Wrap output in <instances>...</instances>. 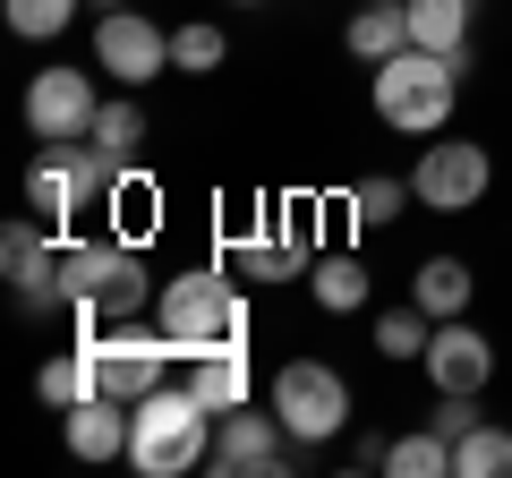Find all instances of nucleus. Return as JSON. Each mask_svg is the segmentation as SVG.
I'll list each match as a JSON object with an SVG mask.
<instances>
[{
    "mask_svg": "<svg viewBox=\"0 0 512 478\" xmlns=\"http://www.w3.org/2000/svg\"><path fill=\"white\" fill-rule=\"evenodd\" d=\"M342 43H350V60H393V52H410V0H367V9H350V26H342Z\"/></svg>",
    "mask_w": 512,
    "mask_h": 478,
    "instance_id": "16",
    "label": "nucleus"
},
{
    "mask_svg": "<svg viewBox=\"0 0 512 478\" xmlns=\"http://www.w3.org/2000/svg\"><path fill=\"white\" fill-rule=\"evenodd\" d=\"M103 214H111V231H120V239H146V231H154V180H146L137 163H128L120 180H111Z\"/></svg>",
    "mask_w": 512,
    "mask_h": 478,
    "instance_id": "24",
    "label": "nucleus"
},
{
    "mask_svg": "<svg viewBox=\"0 0 512 478\" xmlns=\"http://www.w3.org/2000/svg\"><path fill=\"white\" fill-rule=\"evenodd\" d=\"M470 9L478 0H410V43H419V52L470 60Z\"/></svg>",
    "mask_w": 512,
    "mask_h": 478,
    "instance_id": "18",
    "label": "nucleus"
},
{
    "mask_svg": "<svg viewBox=\"0 0 512 478\" xmlns=\"http://www.w3.org/2000/svg\"><path fill=\"white\" fill-rule=\"evenodd\" d=\"M231 9H256V0H231Z\"/></svg>",
    "mask_w": 512,
    "mask_h": 478,
    "instance_id": "30",
    "label": "nucleus"
},
{
    "mask_svg": "<svg viewBox=\"0 0 512 478\" xmlns=\"http://www.w3.org/2000/svg\"><path fill=\"white\" fill-rule=\"evenodd\" d=\"M265 402H274V419L291 427V444H333L350 427V385H342V368H325V359H291V368H274Z\"/></svg>",
    "mask_w": 512,
    "mask_h": 478,
    "instance_id": "7",
    "label": "nucleus"
},
{
    "mask_svg": "<svg viewBox=\"0 0 512 478\" xmlns=\"http://www.w3.org/2000/svg\"><path fill=\"white\" fill-rule=\"evenodd\" d=\"M0 265H9V282H18L26 308H60L52 299V265H60V231L43 214H18L9 231H0Z\"/></svg>",
    "mask_w": 512,
    "mask_h": 478,
    "instance_id": "13",
    "label": "nucleus"
},
{
    "mask_svg": "<svg viewBox=\"0 0 512 478\" xmlns=\"http://www.w3.org/2000/svg\"><path fill=\"white\" fill-rule=\"evenodd\" d=\"M470 291H478V282H470L461 257H427L419 274H410V299H419L427 316H470Z\"/></svg>",
    "mask_w": 512,
    "mask_h": 478,
    "instance_id": "20",
    "label": "nucleus"
},
{
    "mask_svg": "<svg viewBox=\"0 0 512 478\" xmlns=\"http://www.w3.org/2000/svg\"><path fill=\"white\" fill-rule=\"evenodd\" d=\"M77 342L94 350V393H111V402H146V393L171 385V359H180V342H171L163 325H103V333H77Z\"/></svg>",
    "mask_w": 512,
    "mask_h": 478,
    "instance_id": "6",
    "label": "nucleus"
},
{
    "mask_svg": "<svg viewBox=\"0 0 512 478\" xmlns=\"http://www.w3.org/2000/svg\"><path fill=\"white\" fill-rule=\"evenodd\" d=\"M86 9H94V18H103V9H128V0H86Z\"/></svg>",
    "mask_w": 512,
    "mask_h": 478,
    "instance_id": "29",
    "label": "nucleus"
},
{
    "mask_svg": "<svg viewBox=\"0 0 512 478\" xmlns=\"http://www.w3.org/2000/svg\"><path fill=\"white\" fill-rule=\"evenodd\" d=\"M60 436H69V453H77V461H128V402L94 393V402L60 410Z\"/></svg>",
    "mask_w": 512,
    "mask_h": 478,
    "instance_id": "14",
    "label": "nucleus"
},
{
    "mask_svg": "<svg viewBox=\"0 0 512 478\" xmlns=\"http://www.w3.org/2000/svg\"><path fill=\"white\" fill-rule=\"evenodd\" d=\"M77 9H86V0H0V18H9V35H18V43H52V35H69Z\"/></svg>",
    "mask_w": 512,
    "mask_h": 478,
    "instance_id": "25",
    "label": "nucleus"
},
{
    "mask_svg": "<svg viewBox=\"0 0 512 478\" xmlns=\"http://www.w3.org/2000/svg\"><path fill=\"white\" fill-rule=\"evenodd\" d=\"M111 180H120V163H111L103 146H77V137H60V146L35 154V171H26V214H43L52 231H69V222H86L94 205L111 197Z\"/></svg>",
    "mask_w": 512,
    "mask_h": 478,
    "instance_id": "5",
    "label": "nucleus"
},
{
    "mask_svg": "<svg viewBox=\"0 0 512 478\" xmlns=\"http://www.w3.org/2000/svg\"><path fill=\"white\" fill-rule=\"evenodd\" d=\"M384 470H393V478H453V444H444V427H402V436L384 444Z\"/></svg>",
    "mask_w": 512,
    "mask_h": 478,
    "instance_id": "22",
    "label": "nucleus"
},
{
    "mask_svg": "<svg viewBox=\"0 0 512 478\" xmlns=\"http://www.w3.org/2000/svg\"><path fill=\"white\" fill-rule=\"evenodd\" d=\"M308 299H316L325 316H359V308H367V265L350 257V248H325V257L308 265Z\"/></svg>",
    "mask_w": 512,
    "mask_h": 478,
    "instance_id": "17",
    "label": "nucleus"
},
{
    "mask_svg": "<svg viewBox=\"0 0 512 478\" xmlns=\"http://www.w3.org/2000/svg\"><path fill=\"white\" fill-rule=\"evenodd\" d=\"M94 69L120 77V86H146V77L171 69V35L146 9H103V18H94Z\"/></svg>",
    "mask_w": 512,
    "mask_h": 478,
    "instance_id": "10",
    "label": "nucleus"
},
{
    "mask_svg": "<svg viewBox=\"0 0 512 478\" xmlns=\"http://www.w3.org/2000/svg\"><path fill=\"white\" fill-rule=\"evenodd\" d=\"M453 478H512V427L478 419L453 436Z\"/></svg>",
    "mask_w": 512,
    "mask_h": 478,
    "instance_id": "21",
    "label": "nucleus"
},
{
    "mask_svg": "<svg viewBox=\"0 0 512 478\" xmlns=\"http://www.w3.org/2000/svg\"><path fill=\"white\" fill-rule=\"evenodd\" d=\"M26 129L43 137V146H60V137H94V111H103V94H94V77L86 69H43V77H26Z\"/></svg>",
    "mask_w": 512,
    "mask_h": 478,
    "instance_id": "11",
    "label": "nucleus"
},
{
    "mask_svg": "<svg viewBox=\"0 0 512 478\" xmlns=\"http://www.w3.org/2000/svg\"><path fill=\"white\" fill-rule=\"evenodd\" d=\"M94 146H103L111 163L128 171V163H137V146H146V111L128 103V94H111V103L94 111Z\"/></svg>",
    "mask_w": 512,
    "mask_h": 478,
    "instance_id": "26",
    "label": "nucleus"
},
{
    "mask_svg": "<svg viewBox=\"0 0 512 478\" xmlns=\"http://www.w3.org/2000/svg\"><path fill=\"white\" fill-rule=\"evenodd\" d=\"M427 333H436V316L410 299V308H393V316H376V350L384 359H427Z\"/></svg>",
    "mask_w": 512,
    "mask_h": 478,
    "instance_id": "28",
    "label": "nucleus"
},
{
    "mask_svg": "<svg viewBox=\"0 0 512 478\" xmlns=\"http://www.w3.org/2000/svg\"><path fill=\"white\" fill-rule=\"evenodd\" d=\"M35 393H43V410H77V402H94V350H86V342L52 350V359H43V376H35Z\"/></svg>",
    "mask_w": 512,
    "mask_h": 478,
    "instance_id": "19",
    "label": "nucleus"
},
{
    "mask_svg": "<svg viewBox=\"0 0 512 478\" xmlns=\"http://www.w3.org/2000/svg\"><path fill=\"white\" fill-rule=\"evenodd\" d=\"M214 410L188 393V376L180 385H163V393H146V402L128 410V470L137 478H188V470H205L214 461Z\"/></svg>",
    "mask_w": 512,
    "mask_h": 478,
    "instance_id": "2",
    "label": "nucleus"
},
{
    "mask_svg": "<svg viewBox=\"0 0 512 478\" xmlns=\"http://www.w3.org/2000/svg\"><path fill=\"white\" fill-rule=\"evenodd\" d=\"M222 60H231V35H222V26H205V18L171 26V69L180 77H205V69H222Z\"/></svg>",
    "mask_w": 512,
    "mask_h": 478,
    "instance_id": "27",
    "label": "nucleus"
},
{
    "mask_svg": "<svg viewBox=\"0 0 512 478\" xmlns=\"http://www.w3.org/2000/svg\"><path fill=\"white\" fill-rule=\"evenodd\" d=\"M461 77H470V60H453V52H393V60H376V120L384 129H402V137H444L453 129V103H461Z\"/></svg>",
    "mask_w": 512,
    "mask_h": 478,
    "instance_id": "3",
    "label": "nucleus"
},
{
    "mask_svg": "<svg viewBox=\"0 0 512 478\" xmlns=\"http://www.w3.org/2000/svg\"><path fill=\"white\" fill-rule=\"evenodd\" d=\"M188 393H197L205 410H248L256 402V376H248V342H231V350H197L188 359Z\"/></svg>",
    "mask_w": 512,
    "mask_h": 478,
    "instance_id": "15",
    "label": "nucleus"
},
{
    "mask_svg": "<svg viewBox=\"0 0 512 478\" xmlns=\"http://www.w3.org/2000/svg\"><path fill=\"white\" fill-rule=\"evenodd\" d=\"M291 427L274 419V402L265 410H222V427H214V461L205 470H222V478H265V470H291Z\"/></svg>",
    "mask_w": 512,
    "mask_h": 478,
    "instance_id": "9",
    "label": "nucleus"
},
{
    "mask_svg": "<svg viewBox=\"0 0 512 478\" xmlns=\"http://www.w3.org/2000/svg\"><path fill=\"white\" fill-rule=\"evenodd\" d=\"M154 291L163 282L146 274V239H77L60 231V265H52V299L77 316V333H103V325H128V316H154Z\"/></svg>",
    "mask_w": 512,
    "mask_h": 478,
    "instance_id": "1",
    "label": "nucleus"
},
{
    "mask_svg": "<svg viewBox=\"0 0 512 478\" xmlns=\"http://www.w3.org/2000/svg\"><path fill=\"white\" fill-rule=\"evenodd\" d=\"M410 188H419L427 214H470L495 188V154L470 146V137H436V146L419 154V171H410Z\"/></svg>",
    "mask_w": 512,
    "mask_h": 478,
    "instance_id": "8",
    "label": "nucleus"
},
{
    "mask_svg": "<svg viewBox=\"0 0 512 478\" xmlns=\"http://www.w3.org/2000/svg\"><path fill=\"white\" fill-rule=\"evenodd\" d=\"M427 385L436 393H487V376H495V342L470 325V316H436V333H427Z\"/></svg>",
    "mask_w": 512,
    "mask_h": 478,
    "instance_id": "12",
    "label": "nucleus"
},
{
    "mask_svg": "<svg viewBox=\"0 0 512 478\" xmlns=\"http://www.w3.org/2000/svg\"><path fill=\"white\" fill-rule=\"evenodd\" d=\"M410 197H419L410 180H359V188L342 197V214L359 222V231H393V222L410 214Z\"/></svg>",
    "mask_w": 512,
    "mask_h": 478,
    "instance_id": "23",
    "label": "nucleus"
},
{
    "mask_svg": "<svg viewBox=\"0 0 512 478\" xmlns=\"http://www.w3.org/2000/svg\"><path fill=\"white\" fill-rule=\"evenodd\" d=\"M154 325L180 342V359L248 342V299H239L231 265H188V274H171L163 291H154Z\"/></svg>",
    "mask_w": 512,
    "mask_h": 478,
    "instance_id": "4",
    "label": "nucleus"
}]
</instances>
